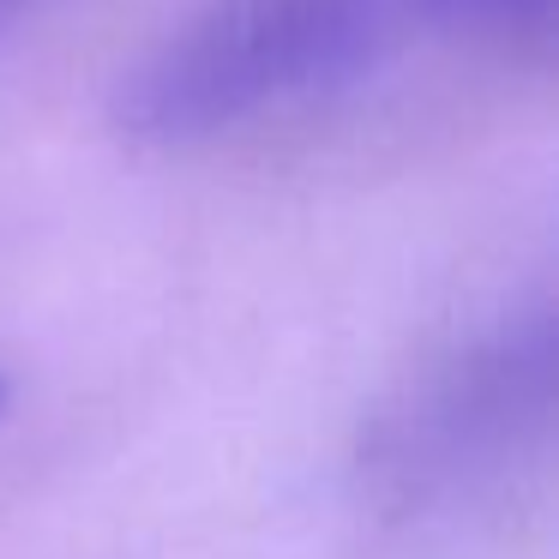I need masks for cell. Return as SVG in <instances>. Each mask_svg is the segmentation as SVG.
<instances>
[{
    "label": "cell",
    "instance_id": "6da1fadb",
    "mask_svg": "<svg viewBox=\"0 0 559 559\" xmlns=\"http://www.w3.org/2000/svg\"><path fill=\"white\" fill-rule=\"evenodd\" d=\"M385 37V0H211L121 91V127L205 145L349 85Z\"/></svg>",
    "mask_w": 559,
    "mask_h": 559
},
{
    "label": "cell",
    "instance_id": "7a4b0ae2",
    "mask_svg": "<svg viewBox=\"0 0 559 559\" xmlns=\"http://www.w3.org/2000/svg\"><path fill=\"white\" fill-rule=\"evenodd\" d=\"M554 421V319L523 313L433 361L367 439V493L391 511L457 506L499 481Z\"/></svg>",
    "mask_w": 559,
    "mask_h": 559
},
{
    "label": "cell",
    "instance_id": "3957f363",
    "mask_svg": "<svg viewBox=\"0 0 559 559\" xmlns=\"http://www.w3.org/2000/svg\"><path fill=\"white\" fill-rule=\"evenodd\" d=\"M433 19L451 31H475V37H547L554 25V0H421Z\"/></svg>",
    "mask_w": 559,
    "mask_h": 559
},
{
    "label": "cell",
    "instance_id": "277c9868",
    "mask_svg": "<svg viewBox=\"0 0 559 559\" xmlns=\"http://www.w3.org/2000/svg\"><path fill=\"white\" fill-rule=\"evenodd\" d=\"M7 7H13V0H0V13H7Z\"/></svg>",
    "mask_w": 559,
    "mask_h": 559
},
{
    "label": "cell",
    "instance_id": "5b68a950",
    "mask_svg": "<svg viewBox=\"0 0 559 559\" xmlns=\"http://www.w3.org/2000/svg\"><path fill=\"white\" fill-rule=\"evenodd\" d=\"M0 403H7V391H0Z\"/></svg>",
    "mask_w": 559,
    "mask_h": 559
}]
</instances>
